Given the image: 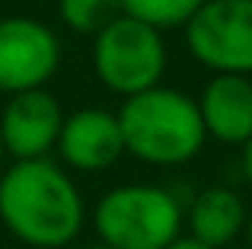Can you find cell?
<instances>
[{"label": "cell", "mask_w": 252, "mask_h": 249, "mask_svg": "<svg viewBox=\"0 0 252 249\" xmlns=\"http://www.w3.org/2000/svg\"><path fill=\"white\" fill-rule=\"evenodd\" d=\"M83 198L51 160H16L0 176V220L26 246L61 249L83 230Z\"/></svg>", "instance_id": "6da1fadb"}, {"label": "cell", "mask_w": 252, "mask_h": 249, "mask_svg": "<svg viewBox=\"0 0 252 249\" xmlns=\"http://www.w3.org/2000/svg\"><path fill=\"white\" fill-rule=\"evenodd\" d=\"M118 128L125 137V150L150 166L189 163L208 137L198 102L169 87H154L125 99Z\"/></svg>", "instance_id": "7a4b0ae2"}, {"label": "cell", "mask_w": 252, "mask_h": 249, "mask_svg": "<svg viewBox=\"0 0 252 249\" xmlns=\"http://www.w3.org/2000/svg\"><path fill=\"white\" fill-rule=\"evenodd\" d=\"M185 214L160 186H118L96 205L99 243L112 249H166L182 237Z\"/></svg>", "instance_id": "3957f363"}, {"label": "cell", "mask_w": 252, "mask_h": 249, "mask_svg": "<svg viewBox=\"0 0 252 249\" xmlns=\"http://www.w3.org/2000/svg\"><path fill=\"white\" fill-rule=\"evenodd\" d=\"M93 67L99 80L125 99L160 87V77L166 70V45L160 29L122 13L96 35Z\"/></svg>", "instance_id": "277c9868"}, {"label": "cell", "mask_w": 252, "mask_h": 249, "mask_svg": "<svg viewBox=\"0 0 252 249\" xmlns=\"http://www.w3.org/2000/svg\"><path fill=\"white\" fill-rule=\"evenodd\" d=\"M191 58L217 74H252V0H204L185 23Z\"/></svg>", "instance_id": "5b68a950"}, {"label": "cell", "mask_w": 252, "mask_h": 249, "mask_svg": "<svg viewBox=\"0 0 252 249\" xmlns=\"http://www.w3.org/2000/svg\"><path fill=\"white\" fill-rule=\"evenodd\" d=\"M61 64V42L45 23L29 16L0 19V90L29 93L42 90Z\"/></svg>", "instance_id": "8992f818"}, {"label": "cell", "mask_w": 252, "mask_h": 249, "mask_svg": "<svg viewBox=\"0 0 252 249\" xmlns=\"http://www.w3.org/2000/svg\"><path fill=\"white\" fill-rule=\"evenodd\" d=\"M64 124L61 102L48 90L16 93L0 115L3 150L16 160H45L51 147H58V134Z\"/></svg>", "instance_id": "52a82bcc"}, {"label": "cell", "mask_w": 252, "mask_h": 249, "mask_svg": "<svg viewBox=\"0 0 252 249\" xmlns=\"http://www.w3.org/2000/svg\"><path fill=\"white\" fill-rule=\"evenodd\" d=\"M58 154L70 169H80V173L109 169L125 154L118 115L102 109H80L67 115L58 134Z\"/></svg>", "instance_id": "ba28073f"}, {"label": "cell", "mask_w": 252, "mask_h": 249, "mask_svg": "<svg viewBox=\"0 0 252 249\" xmlns=\"http://www.w3.org/2000/svg\"><path fill=\"white\" fill-rule=\"evenodd\" d=\"M198 112L208 137L220 144H246L252 137V80L217 74L204 87Z\"/></svg>", "instance_id": "9c48e42d"}, {"label": "cell", "mask_w": 252, "mask_h": 249, "mask_svg": "<svg viewBox=\"0 0 252 249\" xmlns=\"http://www.w3.org/2000/svg\"><path fill=\"white\" fill-rule=\"evenodd\" d=\"M185 224H189L191 240L211 249H223L246 230V205L233 188H204L195 195L189 214H185Z\"/></svg>", "instance_id": "30bf717a"}, {"label": "cell", "mask_w": 252, "mask_h": 249, "mask_svg": "<svg viewBox=\"0 0 252 249\" xmlns=\"http://www.w3.org/2000/svg\"><path fill=\"white\" fill-rule=\"evenodd\" d=\"M201 3L204 0H122V13L154 29H169V26H185Z\"/></svg>", "instance_id": "8fae6325"}, {"label": "cell", "mask_w": 252, "mask_h": 249, "mask_svg": "<svg viewBox=\"0 0 252 249\" xmlns=\"http://www.w3.org/2000/svg\"><path fill=\"white\" fill-rule=\"evenodd\" d=\"M61 19L74 32L99 35L109 23L122 16V0H61Z\"/></svg>", "instance_id": "7c38bea8"}, {"label": "cell", "mask_w": 252, "mask_h": 249, "mask_svg": "<svg viewBox=\"0 0 252 249\" xmlns=\"http://www.w3.org/2000/svg\"><path fill=\"white\" fill-rule=\"evenodd\" d=\"M243 173H246V179H249V186H252V137L243 144Z\"/></svg>", "instance_id": "4fadbf2b"}, {"label": "cell", "mask_w": 252, "mask_h": 249, "mask_svg": "<svg viewBox=\"0 0 252 249\" xmlns=\"http://www.w3.org/2000/svg\"><path fill=\"white\" fill-rule=\"evenodd\" d=\"M166 249H211V246H204V243H198V240H191V237H179L172 246Z\"/></svg>", "instance_id": "5bb4252c"}, {"label": "cell", "mask_w": 252, "mask_h": 249, "mask_svg": "<svg viewBox=\"0 0 252 249\" xmlns=\"http://www.w3.org/2000/svg\"><path fill=\"white\" fill-rule=\"evenodd\" d=\"M246 237H249V249H252V218L246 220Z\"/></svg>", "instance_id": "9a60e30c"}, {"label": "cell", "mask_w": 252, "mask_h": 249, "mask_svg": "<svg viewBox=\"0 0 252 249\" xmlns=\"http://www.w3.org/2000/svg\"><path fill=\"white\" fill-rule=\"evenodd\" d=\"M86 249H112V246H102V243H93V246H86Z\"/></svg>", "instance_id": "2e32d148"}, {"label": "cell", "mask_w": 252, "mask_h": 249, "mask_svg": "<svg viewBox=\"0 0 252 249\" xmlns=\"http://www.w3.org/2000/svg\"><path fill=\"white\" fill-rule=\"evenodd\" d=\"M3 154H6V150H3V137H0V163H3Z\"/></svg>", "instance_id": "e0dca14e"}, {"label": "cell", "mask_w": 252, "mask_h": 249, "mask_svg": "<svg viewBox=\"0 0 252 249\" xmlns=\"http://www.w3.org/2000/svg\"><path fill=\"white\" fill-rule=\"evenodd\" d=\"M249 80H252V77H249Z\"/></svg>", "instance_id": "ac0fdd59"}]
</instances>
